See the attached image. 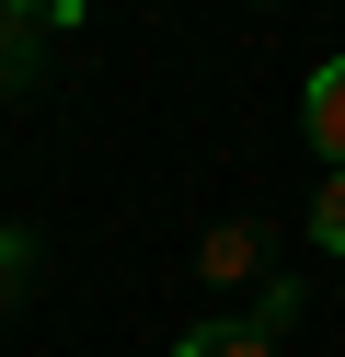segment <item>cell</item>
<instances>
[{
    "instance_id": "6da1fadb",
    "label": "cell",
    "mask_w": 345,
    "mask_h": 357,
    "mask_svg": "<svg viewBox=\"0 0 345 357\" xmlns=\"http://www.w3.org/2000/svg\"><path fill=\"white\" fill-rule=\"evenodd\" d=\"M253 265H265V219H219V231L196 242V277H219V288H242Z\"/></svg>"
},
{
    "instance_id": "7a4b0ae2",
    "label": "cell",
    "mask_w": 345,
    "mask_h": 357,
    "mask_svg": "<svg viewBox=\"0 0 345 357\" xmlns=\"http://www.w3.org/2000/svg\"><path fill=\"white\" fill-rule=\"evenodd\" d=\"M299 127H311V150H322V162H345V58H322V70H311Z\"/></svg>"
},
{
    "instance_id": "3957f363",
    "label": "cell",
    "mask_w": 345,
    "mask_h": 357,
    "mask_svg": "<svg viewBox=\"0 0 345 357\" xmlns=\"http://www.w3.org/2000/svg\"><path fill=\"white\" fill-rule=\"evenodd\" d=\"M173 357H276V334L253 323V311H230V323H184Z\"/></svg>"
},
{
    "instance_id": "277c9868",
    "label": "cell",
    "mask_w": 345,
    "mask_h": 357,
    "mask_svg": "<svg viewBox=\"0 0 345 357\" xmlns=\"http://www.w3.org/2000/svg\"><path fill=\"white\" fill-rule=\"evenodd\" d=\"M23 288H35V231H12V219H0V311H12Z\"/></svg>"
},
{
    "instance_id": "5b68a950",
    "label": "cell",
    "mask_w": 345,
    "mask_h": 357,
    "mask_svg": "<svg viewBox=\"0 0 345 357\" xmlns=\"http://www.w3.org/2000/svg\"><path fill=\"white\" fill-rule=\"evenodd\" d=\"M311 242H322V254H345V173H322V196H311Z\"/></svg>"
},
{
    "instance_id": "8992f818",
    "label": "cell",
    "mask_w": 345,
    "mask_h": 357,
    "mask_svg": "<svg viewBox=\"0 0 345 357\" xmlns=\"http://www.w3.org/2000/svg\"><path fill=\"white\" fill-rule=\"evenodd\" d=\"M253 323H265V334H288V323H299V277H276V288H253Z\"/></svg>"
},
{
    "instance_id": "52a82bcc",
    "label": "cell",
    "mask_w": 345,
    "mask_h": 357,
    "mask_svg": "<svg viewBox=\"0 0 345 357\" xmlns=\"http://www.w3.org/2000/svg\"><path fill=\"white\" fill-rule=\"evenodd\" d=\"M0 24H12V0H0Z\"/></svg>"
}]
</instances>
